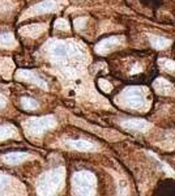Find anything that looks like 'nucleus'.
I'll use <instances>...</instances> for the list:
<instances>
[{
    "label": "nucleus",
    "mask_w": 175,
    "mask_h": 196,
    "mask_svg": "<svg viewBox=\"0 0 175 196\" xmlns=\"http://www.w3.org/2000/svg\"><path fill=\"white\" fill-rule=\"evenodd\" d=\"M124 128L127 130H132V131H145L147 128H149V123L145 120H140V119H132L128 122H124L123 124Z\"/></svg>",
    "instance_id": "obj_1"
},
{
    "label": "nucleus",
    "mask_w": 175,
    "mask_h": 196,
    "mask_svg": "<svg viewBox=\"0 0 175 196\" xmlns=\"http://www.w3.org/2000/svg\"><path fill=\"white\" fill-rule=\"evenodd\" d=\"M68 146H71L72 149H77V150H91L94 148V145L91 143H88V141H69L68 143Z\"/></svg>",
    "instance_id": "obj_2"
},
{
    "label": "nucleus",
    "mask_w": 175,
    "mask_h": 196,
    "mask_svg": "<svg viewBox=\"0 0 175 196\" xmlns=\"http://www.w3.org/2000/svg\"><path fill=\"white\" fill-rule=\"evenodd\" d=\"M150 43L153 45V47L155 48H165L167 47L170 45V41H167V39L165 38H159V37H150Z\"/></svg>",
    "instance_id": "obj_3"
},
{
    "label": "nucleus",
    "mask_w": 175,
    "mask_h": 196,
    "mask_svg": "<svg viewBox=\"0 0 175 196\" xmlns=\"http://www.w3.org/2000/svg\"><path fill=\"white\" fill-rule=\"evenodd\" d=\"M22 105L25 106V109L32 110V109H35V107H37V102L29 100V98H24V100H22Z\"/></svg>",
    "instance_id": "obj_4"
},
{
    "label": "nucleus",
    "mask_w": 175,
    "mask_h": 196,
    "mask_svg": "<svg viewBox=\"0 0 175 196\" xmlns=\"http://www.w3.org/2000/svg\"><path fill=\"white\" fill-rule=\"evenodd\" d=\"M161 63L166 64V68L167 70H175V63L174 62H170V60H162Z\"/></svg>",
    "instance_id": "obj_5"
}]
</instances>
